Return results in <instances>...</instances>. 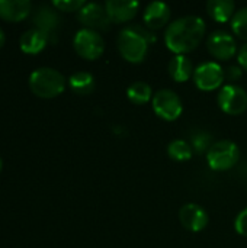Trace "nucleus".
I'll return each instance as SVG.
<instances>
[{
	"instance_id": "7",
	"label": "nucleus",
	"mask_w": 247,
	"mask_h": 248,
	"mask_svg": "<svg viewBox=\"0 0 247 248\" xmlns=\"http://www.w3.org/2000/svg\"><path fill=\"white\" fill-rule=\"evenodd\" d=\"M217 102L224 113L233 116L242 115L247 109L246 90L236 84H226L220 89Z\"/></svg>"
},
{
	"instance_id": "24",
	"label": "nucleus",
	"mask_w": 247,
	"mask_h": 248,
	"mask_svg": "<svg viewBox=\"0 0 247 248\" xmlns=\"http://www.w3.org/2000/svg\"><path fill=\"white\" fill-rule=\"evenodd\" d=\"M52 4L61 12H76V10L79 12L86 4V1L84 0H54Z\"/></svg>"
},
{
	"instance_id": "10",
	"label": "nucleus",
	"mask_w": 247,
	"mask_h": 248,
	"mask_svg": "<svg viewBox=\"0 0 247 248\" xmlns=\"http://www.w3.org/2000/svg\"><path fill=\"white\" fill-rule=\"evenodd\" d=\"M79 20L89 29H106L111 23L106 7L99 3H86L77 12Z\"/></svg>"
},
{
	"instance_id": "26",
	"label": "nucleus",
	"mask_w": 247,
	"mask_h": 248,
	"mask_svg": "<svg viewBox=\"0 0 247 248\" xmlns=\"http://www.w3.org/2000/svg\"><path fill=\"white\" fill-rule=\"evenodd\" d=\"M237 60H239L240 67L247 71V42L240 48V51H239V54H237Z\"/></svg>"
},
{
	"instance_id": "19",
	"label": "nucleus",
	"mask_w": 247,
	"mask_h": 248,
	"mask_svg": "<svg viewBox=\"0 0 247 248\" xmlns=\"http://www.w3.org/2000/svg\"><path fill=\"white\" fill-rule=\"evenodd\" d=\"M153 90L151 86L146 81H135L127 89V97L134 105H144L148 103L153 99Z\"/></svg>"
},
{
	"instance_id": "14",
	"label": "nucleus",
	"mask_w": 247,
	"mask_h": 248,
	"mask_svg": "<svg viewBox=\"0 0 247 248\" xmlns=\"http://www.w3.org/2000/svg\"><path fill=\"white\" fill-rule=\"evenodd\" d=\"M31 12L29 0H0V17L10 22L25 19Z\"/></svg>"
},
{
	"instance_id": "23",
	"label": "nucleus",
	"mask_w": 247,
	"mask_h": 248,
	"mask_svg": "<svg viewBox=\"0 0 247 248\" xmlns=\"http://www.w3.org/2000/svg\"><path fill=\"white\" fill-rule=\"evenodd\" d=\"M211 137L207 134V132H197L194 137H192V148L197 151V153H202V151H208L211 148Z\"/></svg>"
},
{
	"instance_id": "1",
	"label": "nucleus",
	"mask_w": 247,
	"mask_h": 248,
	"mask_svg": "<svg viewBox=\"0 0 247 248\" xmlns=\"http://www.w3.org/2000/svg\"><path fill=\"white\" fill-rule=\"evenodd\" d=\"M205 29L204 19L197 15L179 17L166 28V46L176 55H185L199 45L205 35Z\"/></svg>"
},
{
	"instance_id": "9",
	"label": "nucleus",
	"mask_w": 247,
	"mask_h": 248,
	"mask_svg": "<svg viewBox=\"0 0 247 248\" xmlns=\"http://www.w3.org/2000/svg\"><path fill=\"white\" fill-rule=\"evenodd\" d=\"M208 51L211 52L213 57L218 60H230L234 57L237 51V44L236 39L226 31H215L208 36L207 41Z\"/></svg>"
},
{
	"instance_id": "5",
	"label": "nucleus",
	"mask_w": 247,
	"mask_h": 248,
	"mask_svg": "<svg viewBox=\"0 0 247 248\" xmlns=\"http://www.w3.org/2000/svg\"><path fill=\"white\" fill-rule=\"evenodd\" d=\"M153 103V110L154 113L165 119V121H176L182 112H183V106H182V100L181 97L170 89H162L157 90L151 99Z\"/></svg>"
},
{
	"instance_id": "25",
	"label": "nucleus",
	"mask_w": 247,
	"mask_h": 248,
	"mask_svg": "<svg viewBox=\"0 0 247 248\" xmlns=\"http://www.w3.org/2000/svg\"><path fill=\"white\" fill-rule=\"evenodd\" d=\"M234 228L236 231L243 235V237H247V208H245L236 218L234 221Z\"/></svg>"
},
{
	"instance_id": "16",
	"label": "nucleus",
	"mask_w": 247,
	"mask_h": 248,
	"mask_svg": "<svg viewBox=\"0 0 247 248\" xmlns=\"http://www.w3.org/2000/svg\"><path fill=\"white\" fill-rule=\"evenodd\" d=\"M236 4L231 0H210L207 3V12L208 15L220 23L229 22L234 16Z\"/></svg>"
},
{
	"instance_id": "3",
	"label": "nucleus",
	"mask_w": 247,
	"mask_h": 248,
	"mask_svg": "<svg viewBox=\"0 0 247 248\" xmlns=\"http://www.w3.org/2000/svg\"><path fill=\"white\" fill-rule=\"evenodd\" d=\"M29 87L39 97H55L63 93L66 87L64 76L51 67H39L29 76Z\"/></svg>"
},
{
	"instance_id": "15",
	"label": "nucleus",
	"mask_w": 247,
	"mask_h": 248,
	"mask_svg": "<svg viewBox=\"0 0 247 248\" xmlns=\"http://www.w3.org/2000/svg\"><path fill=\"white\" fill-rule=\"evenodd\" d=\"M48 33H45L44 31L38 29V28H32L28 29L22 33L19 44L23 52L28 54H36L39 51H42L48 42Z\"/></svg>"
},
{
	"instance_id": "29",
	"label": "nucleus",
	"mask_w": 247,
	"mask_h": 248,
	"mask_svg": "<svg viewBox=\"0 0 247 248\" xmlns=\"http://www.w3.org/2000/svg\"><path fill=\"white\" fill-rule=\"evenodd\" d=\"M0 170H1V160H0Z\"/></svg>"
},
{
	"instance_id": "13",
	"label": "nucleus",
	"mask_w": 247,
	"mask_h": 248,
	"mask_svg": "<svg viewBox=\"0 0 247 248\" xmlns=\"http://www.w3.org/2000/svg\"><path fill=\"white\" fill-rule=\"evenodd\" d=\"M170 13V7L165 1H151L146 7L143 19L150 29H160L169 23Z\"/></svg>"
},
{
	"instance_id": "12",
	"label": "nucleus",
	"mask_w": 247,
	"mask_h": 248,
	"mask_svg": "<svg viewBox=\"0 0 247 248\" xmlns=\"http://www.w3.org/2000/svg\"><path fill=\"white\" fill-rule=\"evenodd\" d=\"M108 16L114 23H124L131 20L140 7V3L135 0H109L105 4Z\"/></svg>"
},
{
	"instance_id": "17",
	"label": "nucleus",
	"mask_w": 247,
	"mask_h": 248,
	"mask_svg": "<svg viewBox=\"0 0 247 248\" xmlns=\"http://www.w3.org/2000/svg\"><path fill=\"white\" fill-rule=\"evenodd\" d=\"M169 74L173 80L183 83L186 81L191 76H194V65L191 60L186 55H175L169 61Z\"/></svg>"
},
{
	"instance_id": "11",
	"label": "nucleus",
	"mask_w": 247,
	"mask_h": 248,
	"mask_svg": "<svg viewBox=\"0 0 247 248\" xmlns=\"http://www.w3.org/2000/svg\"><path fill=\"white\" fill-rule=\"evenodd\" d=\"M179 219L182 225L191 232H199L208 225L207 211L197 203H186L179 211Z\"/></svg>"
},
{
	"instance_id": "2",
	"label": "nucleus",
	"mask_w": 247,
	"mask_h": 248,
	"mask_svg": "<svg viewBox=\"0 0 247 248\" xmlns=\"http://www.w3.org/2000/svg\"><path fill=\"white\" fill-rule=\"evenodd\" d=\"M154 41L151 33L140 26H130L119 32L118 35V51L125 61L141 62L148 51V44Z\"/></svg>"
},
{
	"instance_id": "28",
	"label": "nucleus",
	"mask_w": 247,
	"mask_h": 248,
	"mask_svg": "<svg viewBox=\"0 0 247 248\" xmlns=\"http://www.w3.org/2000/svg\"><path fill=\"white\" fill-rule=\"evenodd\" d=\"M4 41H6V36H4V32H3V29L0 28V48L3 46Z\"/></svg>"
},
{
	"instance_id": "18",
	"label": "nucleus",
	"mask_w": 247,
	"mask_h": 248,
	"mask_svg": "<svg viewBox=\"0 0 247 248\" xmlns=\"http://www.w3.org/2000/svg\"><path fill=\"white\" fill-rule=\"evenodd\" d=\"M33 22L36 23V28L44 31L45 33L49 35V32H52L58 23H60V17L58 15L48 6H41L38 9V12L35 13Z\"/></svg>"
},
{
	"instance_id": "8",
	"label": "nucleus",
	"mask_w": 247,
	"mask_h": 248,
	"mask_svg": "<svg viewBox=\"0 0 247 248\" xmlns=\"http://www.w3.org/2000/svg\"><path fill=\"white\" fill-rule=\"evenodd\" d=\"M226 73L223 67L215 61H207L194 70V81L199 90L211 92L223 86Z\"/></svg>"
},
{
	"instance_id": "27",
	"label": "nucleus",
	"mask_w": 247,
	"mask_h": 248,
	"mask_svg": "<svg viewBox=\"0 0 247 248\" xmlns=\"http://www.w3.org/2000/svg\"><path fill=\"white\" fill-rule=\"evenodd\" d=\"M240 76H242L240 67L236 65V67H230V68H229V78H230V80H233V78L236 80V78H239Z\"/></svg>"
},
{
	"instance_id": "6",
	"label": "nucleus",
	"mask_w": 247,
	"mask_h": 248,
	"mask_svg": "<svg viewBox=\"0 0 247 248\" xmlns=\"http://www.w3.org/2000/svg\"><path fill=\"white\" fill-rule=\"evenodd\" d=\"M73 45L76 52L86 60H96L105 51L103 38L96 31L89 28H83L76 32Z\"/></svg>"
},
{
	"instance_id": "4",
	"label": "nucleus",
	"mask_w": 247,
	"mask_h": 248,
	"mask_svg": "<svg viewBox=\"0 0 247 248\" xmlns=\"http://www.w3.org/2000/svg\"><path fill=\"white\" fill-rule=\"evenodd\" d=\"M240 158V150L237 144L230 140H221L211 145L207 151L208 166L215 171H226L233 169Z\"/></svg>"
},
{
	"instance_id": "20",
	"label": "nucleus",
	"mask_w": 247,
	"mask_h": 248,
	"mask_svg": "<svg viewBox=\"0 0 247 248\" xmlns=\"http://www.w3.org/2000/svg\"><path fill=\"white\" fill-rule=\"evenodd\" d=\"M68 84L77 94H89L95 89V78L87 71H77L70 76Z\"/></svg>"
},
{
	"instance_id": "21",
	"label": "nucleus",
	"mask_w": 247,
	"mask_h": 248,
	"mask_svg": "<svg viewBox=\"0 0 247 248\" xmlns=\"http://www.w3.org/2000/svg\"><path fill=\"white\" fill-rule=\"evenodd\" d=\"M167 154L175 161H186L192 157V145L185 140H173L167 145Z\"/></svg>"
},
{
	"instance_id": "22",
	"label": "nucleus",
	"mask_w": 247,
	"mask_h": 248,
	"mask_svg": "<svg viewBox=\"0 0 247 248\" xmlns=\"http://www.w3.org/2000/svg\"><path fill=\"white\" fill-rule=\"evenodd\" d=\"M231 29L239 38L247 41V6L234 13L231 19Z\"/></svg>"
}]
</instances>
